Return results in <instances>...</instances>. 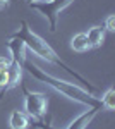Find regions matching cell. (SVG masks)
<instances>
[{
  "instance_id": "1",
  "label": "cell",
  "mask_w": 115,
  "mask_h": 129,
  "mask_svg": "<svg viewBox=\"0 0 115 129\" xmlns=\"http://www.w3.org/2000/svg\"><path fill=\"white\" fill-rule=\"evenodd\" d=\"M22 69H26L34 79H38V81H41V83L48 84L50 88H53L57 93L64 95L65 98L72 100V102H76V103H81V105H86V107H98V109H101V105H100V98L93 96L91 91L81 88V86L76 84V83L58 79V78H55V76H52V74L45 72V71L41 69V67H38L36 64L29 62L28 59L24 60Z\"/></svg>"
},
{
  "instance_id": "2",
  "label": "cell",
  "mask_w": 115,
  "mask_h": 129,
  "mask_svg": "<svg viewBox=\"0 0 115 129\" xmlns=\"http://www.w3.org/2000/svg\"><path fill=\"white\" fill-rule=\"evenodd\" d=\"M12 36H16V38H19V40L24 41V45H26V48H29L33 53H36L38 57H41L43 60H47V62H50V64H53V66H58V67H62V69L65 71L67 74H70V76H74V79H77L79 83H83L84 86H88V89L89 91H95V86L89 83L88 79H84L81 74H77L74 69H70L67 64L64 62V60L60 59L57 55V52L50 47V43H47V41L43 40L40 35H36L34 31L29 28V24L26 22V21H21V28Z\"/></svg>"
},
{
  "instance_id": "3",
  "label": "cell",
  "mask_w": 115,
  "mask_h": 129,
  "mask_svg": "<svg viewBox=\"0 0 115 129\" xmlns=\"http://www.w3.org/2000/svg\"><path fill=\"white\" fill-rule=\"evenodd\" d=\"M74 2L76 0H47V2H38V4H29V7L38 10L40 14H43L47 17L48 24H50V31L55 33L57 31V22H58V17H60V12L65 10Z\"/></svg>"
},
{
  "instance_id": "4",
  "label": "cell",
  "mask_w": 115,
  "mask_h": 129,
  "mask_svg": "<svg viewBox=\"0 0 115 129\" xmlns=\"http://www.w3.org/2000/svg\"><path fill=\"white\" fill-rule=\"evenodd\" d=\"M22 91H24V112L33 119L43 120L48 107L47 95L40 91H29L26 86H22Z\"/></svg>"
},
{
  "instance_id": "5",
  "label": "cell",
  "mask_w": 115,
  "mask_h": 129,
  "mask_svg": "<svg viewBox=\"0 0 115 129\" xmlns=\"http://www.w3.org/2000/svg\"><path fill=\"white\" fill-rule=\"evenodd\" d=\"M21 81H22V67H21L17 62H10L9 66V79H7V84L4 86V88L0 89V100L5 96V93H9L10 89L17 88L21 84Z\"/></svg>"
},
{
  "instance_id": "6",
  "label": "cell",
  "mask_w": 115,
  "mask_h": 129,
  "mask_svg": "<svg viewBox=\"0 0 115 129\" xmlns=\"http://www.w3.org/2000/svg\"><path fill=\"white\" fill-rule=\"evenodd\" d=\"M7 48L10 52V59L14 60V62H17L22 67V64L26 60V50H28L26 45H24V41L16 38V36H10L9 40H7Z\"/></svg>"
},
{
  "instance_id": "7",
  "label": "cell",
  "mask_w": 115,
  "mask_h": 129,
  "mask_svg": "<svg viewBox=\"0 0 115 129\" xmlns=\"http://www.w3.org/2000/svg\"><path fill=\"white\" fill-rule=\"evenodd\" d=\"M98 107H88L86 112H83L81 115H77L76 119L72 120L67 126V129H86V126L95 119V115L98 114Z\"/></svg>"
},
{
  "instance_id": "8",
  "label": "cell",
  "mask_w": 115,
  "mask_h": 129,
  "mask_svg": "<svg viewBox=\"0 0 115 129\" xmlns=\"http://www.w3.org/2000/svg\"><path fill=\"white\" fill-rule=\"evenodd\" d=\"M10 129H28L29 127V115L22 110H12L9 117Z\"/></svg>"
},
{
  "instance_id": "9",
  "label": "cell",
  "mask_w": 115,
  "mask_h": 129,
  "mask_svg": "<svg viewBox=\"0 0 115 129\" xmlns=\"http://www.w3.org/2000/svg\"><path fill=\"white\" fill-rule=\"evenodd\" d=\"M105 28L103 26H91L86 33V38L89 41V47H101L105 41Z\"/></svg>"
},
{
  "instance_id": "10",
  "label": "cell",
  "mask_w": 115,
  "mask_h": 129,
  "mask_svg": "<svg viewBox=\"0 0 115 129\" xmlns=\"http://www.w3.org/2000/svg\"><path fill=\"white\" fill-rule=\"evenodd\" d=\"M70 48L74 50V52H79V53L88 52V50L91 48L89 47V41L86 38V33H77V35H74L72 40H70Z\"/></svg>"
},
{
  "instance_id": "11",
  "label": "cell",
  "mask_w": 115,
  "mask_h": 129,
  "mask_svg": "<svg viewBox=\"0 0 115 129\" xmlns=\"http://www.w3.org/2000/svg\"><path fill=\"white\" fill-rule=\"evenodd\" d=\"M100 105H101V109H105L106 112H113V109H115V89L113 88H108L105 93L101 95Z\"/></svg>"
},
{
  "instance_id": "12",
  "label": "cell",
  "mask_w": 115,
  "mask_h": 129,
  "mask_svg": "<svg viewBox=\"0 0 115 129\" xmlns=\"http://www.w3.org/2000/svg\"><path fill=\"white\" fill-rule=\"evenodd\" d=\"M105 31H110V33H115V14H110L105 19Z\"/></svg>"
},
{
  "instance_id": "13",
  "label": "cell",
  "mask_w": 115,
  "mask_h": 129,
  "mask_svg": "<svg viewBox=\"0 0 115 129\" xmlns=\"http://www.w3.org/2000/svg\"><path fill=\"white\" fill-rule=\"evenodd\" d=\"M38 126L41 129H53V126H52V117L48 115V120L47 122H43V120H38Z\"/></svg>"
},
{
  "instance_id": "14",
  "label": "cell",
  "mask_w": 115,
  "mask_h": 129,
  "mask_svg": "<svg viewBox=\"0 0 115 129\" xmlns=\"http://www.w3.org/2000/svg\"><path fill=\"white\" fill-rule=\"evenodd\" d=\"M10 5V0H0V9H4V7H9Z\"/></svg>"
},
{
  "instance_id": "15",
  "label": "cell",
  "mask_w": 115,
  "mask_h": 129,
  "mask_svg": "<svg viewBox=\"0 0 115 129\" xmlns=\"http://www.w3.org/2000/svg\"><path fill=\"white\" fill-rule=\"evenodd\" d=\"M38 2H47V0H28V4H38Z\"/></svg>"
}]
</instances>
